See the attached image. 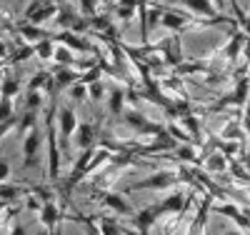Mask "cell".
<instances>
[{"mask_svg": "<svg viewBox=\"0 0 250 235\" xmlns=\"http://www.w3.org/2000/svg\"><path fill=\"white\" fill-rule=\"evenodd\" d=\"M98 193V198L103 200V205L105 208H110L115 215H133V205L125 200V195H120V193H105V190H95Z\"/></svg>", "mask_w": 250, "mask_h": 235, "instance_id": "5b68a950", "label": "cell"}, {"mask_svg": "<svg viewBox=\"0 0 250 235\" xmlns=\"http://www.w3.org/2000/svg\"><path fill=\"white\" fill-rule=\"evenodd\" d=\"M180 120H183V125L188 128V133H190L193 143H200V123H198V118H195L193 113H188V115H183Z\"/></svg>", "mask_w": 250, "mask_h": 235, "instance_id": "ac0fdd59", "label": "cell"}, {"mask_svg": "<svg viewBox=\"0 0 250 235\" xmlns=\"http://www.w3.org/2000/svg\"><path fill=\"white\" fill-rule=\"evenodd\" d=\"M115 13H118L120 23H130V20L135 18V10H133V8H120V5H115Z\"/></svg>", "mask_w": 250, "mask_h": 235, "instance_id": "83f0119b", "label": "cell"}, {"mask_svg": "<svg viewBox=\"0 0 250 235\" xmlns=\"http://www.w3.org/2000/svg\"><path fill=\"white\" fill-rule=\"evenodd\" d=\"M123 105H125V90L113 88V93L108 95V110H110V115H123Z\"/></svg>", "mask_w": 250, "mask_h": 235, "instance_id": "e0dca14e", "label": "cell"}, {"mask_svg": "<svg viewBox=\"0 0 250 235\" xmlns=\"http://www.w3.org/2000/svg\"><path fill=\"white\" fill-rule=\"evenodd\" d=\"M10 235H28V228L25 225H13L10 228Z\"/></svg>", "mask_w": 250, "mask_h": 235, "instance_id": "4dcf8cb0", "label": "cell"}, {"mask_svg": "<svg viewBox=\"0 0 250 235\" xmlns=\"http://www.w3.org/2000/svg\"><path fill=\"white\" fill-rule=\"evenodd\" d=\"M30 190H25V188H20V185H0V200L3 203H15L18 198H23V195H28Z\"/></svg>", "mask_w": 250, "mask_h": 235, "instance_id": "9a60e30c", "label": "cell"}, {"mask_svg": "<svg viewBox=\"0 0 250 235\" xmlns=\"http://www.w3.org/2000/svg\"><path fill=\"white\" fill-rule=\"evenodd\" d=\"M40 145H43V135L38 133V128L35 130H30L25 138H23V165L25 168H33L38 163V153H40Z\"/></svg>", "mask_w": 250, "mask_h": 235, "instance_id": "8992f818", "label": "cell"}, {"mask_svg": "<svg viewBox=\"0 0 250 235\" xmlns=\"http://www.w3.org/2000/svg\"><path fill=\"white\" fill-rule=\"evenodd\" d=\"M53 115H55V90H53V100L48 105V115H45V138H48V175L53 183L60 180V148L55 140V125H53Z\"/></svg>", "mask_w": 250, "mask_h": 235, "instance_id": "7a4b0ae2", "label": "cell"}, {"mask_svg": "<svg viewBox=\"0 0 250 235\" xmlns=\"http://www.w3.org/2000/svg\"><path fill=\"white\" fill-rule=\"evenodd\" d=\"M18 33L23 35L28 43H40V40H45V38H53V33H48V30H43V28H38V25H33V23H25V25H20L18 28Z\"/></svg>", "mask_w": 250, "mask_h": 235, "instance_id": "7c38bea8", "label": "cell"}, {"mask_svg": "<svg viewBox=\"0 0 250 235\" xmlns=\"http://www.w3.org/2000/svg\"><path fill=\"white\" fill-rule=\"evenodd\" d=\"M25 198H28V210H38L40 213V208H43V205H40V200L35 198V193L33 195H25Z\"/></svg>", "mask_w": 250, "mask_h": 235, "instance_id": "f546056e", "label": "cell"}, {"mask_svg": "<svg viewBox=\"0 0 250 235\" xmlns=\"http://www.w3.org/2000/svg\"><path fill=\"white\" fill-rule=\"evenodd\" d=\"M88 95H90L95 103H100L103 98H105V85H103L100 80H98V83H90V85H88Z\"/></svg>", "mask_w": 250, "mask_h": 235, "instance_id": "d4e9b609", "label": "cell"}, {"mask_svg": "<svg viewBox=\"0 0 250 235\" xmlns=\"http://www.w3.org/2000/svg\"><path fill=\"white\" fill-rule=\"evenodd\" d=\"M8 175H10V163L5 158H0V183L8 180Z\"/></svg>", "mask_w": 250, "mask_h": 235, "instance_id": "f1b7e54d", "label": "cell"}, {"mask_svg": "<svg viewBox=\"0 0 250 235\" xmlns=\"http://www.w3.org/2000/svg\"><path fill=\"white\" fill-rule=\"evenodd\" d=\"M53 40H58L62 48H68V50H78V53H93L95 48L90 45V43L83 38V35H75L70 30H62L60 35H53Z\"/></svg>", "mask_w": 250, "mask_h": 235, "instance_id": "ba28073f", "label": "cell"}, {"mask_svg": "<svg viewBox=\"0 0 250 235\" xmlns=\"http://www.w3.org/2000/svg\"><path fill=\"white\" fill-rule=\"evenodd\" d=\"M170 158H178V160H183V163H195L198 158H195V150L190 145H183V148H175V155H170Z\"/></svg>", "mask_w": 250, "mask_h": 235, "instance_id": "7402d4cb", "label": "cell"}, {"mask_svg": "<svg viewBox=\"0 0 250 235\" xmlns=\"http://www.w3.org/2000/svg\"><path fill=\"white\" fill-rule=\"evenodd\" d=\"M55 60L60 63V65H68V68H75V58L70 55V50L68 48H55Z\"/></svg>", "mask_w": 250, "mask_h": 235, "instance_id": "603a6c76", "label": "cell"}, {"mask_svg": "<svg viewBox=\"0 0 250 235\" xmlns=\"http://www.w3.org/2000/svg\"><path fill=\"white\" fill-rule=\"evenodd\" d=\"M75 128H78V118H75L73 108H60V150L62 153H68Z\"/></svg>", "mask_w": 250, "mask_h": 235, "instance_id": "277c9868", "label": "cell"}, {"mask_svg": "<svg viewBox=\"0 0 250 235\" xmlns=\"http://www.w3.org/2000/svg\"><path fill=\"white\" fill-rule=\"evenodd\" d=\"M190 18H193V15H188V13L163 8V10H160V25L168 28V30H183L188 23H190Z\"/></svg>", "mask_w": 250, "mask_h": 235, "instance_id": "9c48e42d", "label": "cell"}, {"mask_svg": "<svg viewBox=\"0 0 250 235\" xmlns=\"http://www.w3.org/2000/svg\"><path fill=\"white\" fill-rule=\"evenodd\" d=\"M98 230H100V235H123L120 225L115 220H110V218H100L98 220Z\"/></svg>", "mask_w": 250, "mask_h": 235, "instance_id": "ffe728a7", "label": "cell"}, {"mask_svg": "<svg viewBox=\"0 0 250 235\" xmlns=\"http://www.w3.org/2000/svg\"><path fill=\"white\" fill-rule=\"evenodd\" d=\"M68 95H70V100H75V103H80L83 98H85V95H88V85H83V83L78 80L75 85H70V88H68Z\"/></svg>", "mask_w": 250, "mask_h": 235, "instance_id": "cb8c5ba5", "label": "cell"}, {"mask_svg": "<svg viewBox=\"0 0 250 235\" xmlns=\"http://www.w3.org/2000/svg\"><path fill=\"white\" fill-rule=\"evenodd\" d=\"M75 145L80 150H88V148H95V140H98V125L93 123H80L75 128Z\"/></svg>", "mask_w": 250, "mask_h": 235, "instance_id": "30bf717a", "label": "cell"}, {"mask_svg": "<svg viewBox=\"0 0 250 235\" xmlns=\"http://www.w3.org/2000/svg\"><path fill=\"white\" fill-rule=\"evenodd\" d=\"M160 215H165L163 208H160V203L148 205V208H143V210L133 213V225H135L138 235H150V228L155 225V220H158Z\"/></svg>", "mask_w": 250, "mask_h": 235, "instance_id": "3957f363", "label": "cell"}, {"mask_svg": "<svg viewBox=\"0 0 250 235\" xmlns=\"http://www.w3.org/2000/svg\"><path fill=\"white\" fill-rule=\"evenodd\" d=\"M88 20H90V28H95V30H108V28H113L110 15H90Z\"/></svg>", "mask_w": 250, "mask_h": 235, "instance_id": "44dd1931", "label": "cell"}, {"mask_svg": "<svg viewBox=\"0 0 250 235\" xmlns=\"http://www.w3.org/2000/svg\"><path fill=\"white\" fill-rule=\"evenodd\" d=\"M180 180H188V183L198 185L195 178L188 173L185 168H180V170H160V173H155V175L143 178V180H138V183L125 188V193H138V190H168V188L178 185Z\"/></svg>", "mask_w": 250, "mask_h": 235, "instance_id": "6da1fadb", "label": "cell"}, {"mask_svg": "<svg viewBox=\"0 0 250 235\" xmlns=\"http://www.w3.org/2000/svg\"><path fill=\"white\" fill-rule=\"evenodd\" d=\"M240 45H243V33H238V35L230 40V45H228L225 55H228V58H238V55H240Z\"/></svg>", "mask_w": 250, "mask_h": 235, "instance_id": "4316f807", "label": "cell"}, {"mask_svg": "<svg viewBox=\"0 0 250 235\" xmlns=\"http://www.w3.org/2000/svg\"><path fill=\"white\" fill-rule=\"evenodd\" d=\"M183 3H185L188 10H193L198 15H208L210 20H225V18L215 15V5L210 3V0H183Z\"/></svg>", "mask_w": 250, "mask_h": 235, "instance_id": "8fae6325", "label": "cell"}, {"mask_svg": "<svg viewBox=\"0 0 250 235\" xmlns=\"http://www.w3.org/2000/svg\"><path fill=\"white\" fill-rule=\"evenodd\" d=\"M5 208H8V203H3V200H0V213H3Z\"/></svg>", "mask_w": 250, "mask_h": 235, "instance_id": "d6a6232c", "label": "cell"}, {"mask_svg": "<svg viewBox=\"0 0 250 235\" xmlns=\"http://www.w3.org/2000/svg\"><path fill=\"white\" fill-rule=\"evenodd\" d=\"M33 53L40 58V60H53L55 58V40L53 38H45L33 45Z\"/></svg>", "mask_w": 250, "mask_h": 235, "instance_id": "2e32d148", "label": "cell"}, {"mask_svg": "<svg viewBox=\"0 0 250 235\" xmlns=\"http://www.w3.org/2000/svg\"><path fill=\"white\" fill-rule=\"evenodd\" d=\"M215 5H218V8H220V5H223V0H215Z\"/></svg>", "mask_w": 250, "mask_h": 235, "instance_id": "836d02e7", "label": "cell"}, {"mask_svg": "<svg viewBox=\"0 0 250 235\" xmlns=\"http://www.w3.org/2000/svg\"><path fill=\"white\" fill-rule=\"evenodd\" d=\"M75 3H80V0H75Z\"/></svg>", "mask_w": 250, "mask_h": 235, "instance_id": "e575fe53", "label": "cell"}, {"mask_svg": "<svg viewBox=\"0 0 250 235\" xmlns=\"http://www.w3.org/2000/svg\"><path fill=\"white\" fill-rule=\"evenodd\" d=\"M43 108V95L40 90H28L25 93V113H38Z\"/></svg>", "mask_w": 250, "mask_h": 235, "instance_id": "d6986e66", "label": "cell"}, {"mask_svg": "<svg viewBox=\"0 0 250 235\" xmlns=\"http://www.w3.org/2000/svg\"><path fill=\"white\" fill-rule=\"evenodd\" d=\"M20 88H23V83H20L18 75H3V80H0V98H13L20 93Z\"/></svg>", "mask_w": 250, "mask_h": 235, "instance_id": "4fadbf2b", "label": "cell"}, {"mask_svg": "<svg viewBox=\"0 0 250 235\" xmlns=\"http://www.w3.org/2000/svg\"><path fill=\"white\" fill-rule=\"evenodd\" d=\"M205 170H210V173H225L228 170V158L223 153H208L205 155Z\"/></svg>", "mask_w": 250, "mask_h": 235, "instance_id": "5bb4252c", "label": "cell"}, {"mask_svg": "<svg viewBox=\"0 0 250 235\" xmlns=\"http://www.w3.org/2000/svg\"><path fill=\"white\" fill-rule=\"evenodd\" d=\"M225 235H243V233H240V230H228Z\"/></svg>", "mask_w": 250, "mask_h": 235, "instance_id": "1f68e13d", "label": "cell"}, {"mask_svg": "<svg viewBox=\"0 0 250 235\" xmlns=\"http://www.w3.org/2000/svg\"><path fill=\"white\" fill-rule=\"evenodd\" d=\"M10 115H15L10 98H0V123H5V120H8Z\"/></svg>", "mask_w": 250, "mask_h": 235, "instance_id": "484cf974", "label": "cell"}, {"mask_svg": "<svg viewBox=\"0 0 250 235\" xmlns=\"http://www.w3.org/2000/svg\"><path fill=\"white\" fill-rule=\"evenodd\" d=\"M62 220H65V215L60 213V208L55 205V200L43 203V208H40V223L48 228V233H55L62 225Z\"/></svg>", "mask_w": 250, "mask_h": 235, "instance_id": "52a82bcc", "label": "cell"}]
</instances>
